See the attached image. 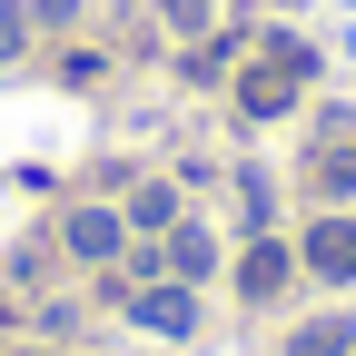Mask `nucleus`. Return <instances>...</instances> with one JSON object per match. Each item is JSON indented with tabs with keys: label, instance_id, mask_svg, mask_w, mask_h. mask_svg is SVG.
I'll use <instances>...</instances> for the list:
<instances>
[{
	"label": "nucleus",
	"instance_id": "obj_1",
	"mask_svg": "<svg viewBox=\"0 0 356 356\" xmlns=\"http://www.w3.org/2000/svg\"><path fill=\"white\" fill-rule=\"evenodd\" d=\"M297 79H317V50H307V40H267V60L238 79V109H248V119H277V109L297 99Z\"/></svg>",
	"mask_w": 356,
	"mask_h": 356
},
{
	"label": "nucleus",
	"instance_id": "obj_2",
	"mask_svg": "<svg viewBox=\"0 0 356 356\" xmlns=\"http://www.w3.org/2000/svg\"><path fill=\"white\" fill-rule=\"evenodd\" d=\"M317 277H356V218H317L307 228V248H297Z\"/></svg>",
	"mask_w": 356,
	"mask_h": 356
},
{
	"label": "nucleus",
	"instance_id": "obj_3",
	"mask_svg": "<svg viewBox=\"0 0 356 356\" xmlns=\"http://www.w3.org/2000/svg\"><path fill=\"white\" fill-rule=\"evenodd\" d=\"M129 317H139V327H159V337H188V327H198V297H188V287H149Z\"/></svg>",
	"mask_w": 356,
	"mask_h": 356
},
{
	"label": "nucleus",
	"instance_id": "obj_4",
	"mask_svg": "<svg viewBox=\"0 0 356 356\" xmlns=\"http://www.w3.org/2000/svg\"><path fill=\"white\" fill-rule=\"evenodd\" d=\"M287 267H297L287 248H267V238H257V248L238 257V287H248V297H277V287H287Z\"/></svg>",
	"mask_w": 356,
	"mask_h": 356
},
{
	"label": "nucleus",
	"instance_id": "obj_5",
	"mask_svg": "<svg viewBox=\"0 0 356 356\" xmlns=\"http://www.w3.org/2000/svg\"><path fill=\"white\" fill-rule=\"evenodd\" d=\"M287 356H356V327H346V317H307V327L287 337Z\"/></svg>",
	"mask_w": 356,
	"mask_h": 356
},
{
	"label": "nucleus",
	"instance_id": "obj_6",
	"mask_svg": "<svg viewBox=\"0 0 356 356\" xmlns=\"http://www.w3.org/2000/svg\"><path fill=\"white\" fill-rule=\"evenodd\" d=\"M70 248H79V257H109V248H119V218H109V208H79V218H70Z\"/></svg>",
	"mask_w": 356,
	"mask_h": 356
},
{
	"label": "nucleus",
	"instance_id": "obj_7",
	"mask_svg": "<svg viewBox=\"0 0 356 356\" xmlns=\"http://www.w3.org/2000/svg\"><path fill=\"white\" fill-rule=\"evenodd\" d=\"M129 218H139V228H168L178 198H168V188H139V198H129Z\"/></svg>",
	"mask_w": 356,
	"mask_h": 356
},
{
	"label": "nucleus",
	"instance_id": "obj_8",
	"mask_svg": "<svg viewBox=\"0 0 356 356\" xmlns=\"http://www.w3.org/2000/svg\"><path fill=\"white\" fill-rule=\"evenodd\" d=\"M168 267H178V277H198V267H208V238H198V228H178V248H168Z\"/></svg>",
	"mask_w": 356,
	"mask_h": 356
},
{
	"label": "nucleus",
	"instance_id": "obj_9",
	"mask_svg": "<svg viewBox=\"0 0 356 356\" xmlns=\"http://www.w3.org/2000/svg\"><path fill=\"white\" fill-rule=\"evenodd\" d=\"M0 50H20V0H0Z\"/></svg>",
	"mask_w": 356,
	"mask_h": 356
},
{
	"label": "nucleus",
	"instance_id": "obj_10",
	"mask_svg": "<svg viewBox=\"0 0 356 356\" xmlns=\"http://www.w3.org/2000/svg\"><path fill=\"white\" fill-rule=\"evenodd\" d=\"M168 20H178V30H198V20H208V0H168Z\"/></svg>",
	"mask_w": 356,
	"mask_h": 356
}]
</instances>
